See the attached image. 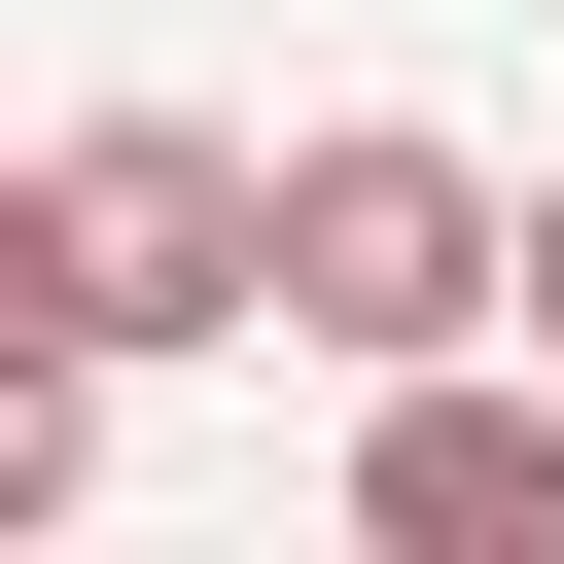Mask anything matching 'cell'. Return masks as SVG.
<instances>
[{"mask_svg":"<svg viewBox=\"0 0 564 564\" xmlns=\"http://www.w3.org/2000/svg\"><path fill=\"white\" fill-rule=\"evenodd\" d=\"M0 282H35L70 352H212V317H282V141H212V106H70V141L0 176Z\"/></svg>","mask_w":564,"mask_h":564,"instance_id":"obj_1","label":"cell"},{"mask_svg":"<svg viewBox=\"0 0 564 564\" xmlns=\"http://www.w3.org/2000/svg\"><path fill=\"white\" fill-rule=\"evenodd\" d=\"M494 317H529V176H458L423 106H317L282 141V352L388 388V352H494Z\"/></svg>","mask_w":564,"mask_h":564,"instance_id":"obj_2","label":"cell"},{"mask_svg":"<svg viewBox=\"0 0 564 564\" xmlns=\"http://www.w3.org/2000/svg\"><path fill=\"white\" fill-rule=\"evenodd\" d=\"M352 529L388 564H564V352L494 388V352H388L352 388Z\"/></svg>","mask_w":564,"mask_h":564,"instance_id":"obj_3","label":"cell"},{"mask_svg":"<svg viewBox=\"0 0 564 564\" xmlns=\"http://www.w3.org/2000/svg\"><path fill=\"white\" fill-rule=\"evenodd\" d=\"M529 352H564V176H529Z\"/></svg>","mask_w":564,"mask_h":564,"instance_id":"obj_4","label":"cell"}]
</instances>
